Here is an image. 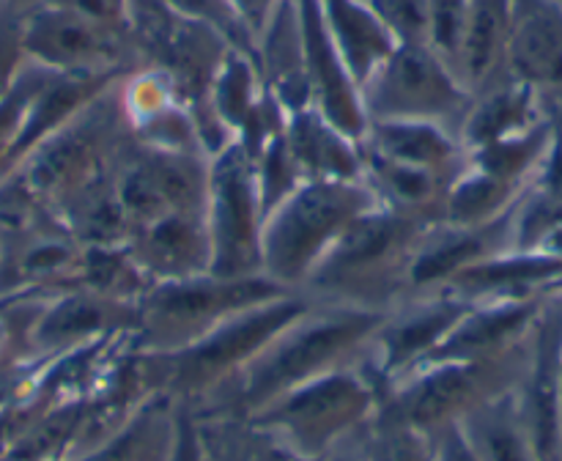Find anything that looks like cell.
Returning <instances> with one entry per match:
<instances>
[{
    "label": "cell",
    "mask_w": 562,
    "mask_h": 461,
    "mask_svg": "<svg viewBox=\"0 0 562 461\" xmlns=\"http://www.w3.org/2000/svg\"><path fill=\"white\" fill-rule=\"evenodd\" d=\"M121 80L104 88L75 119H69L60 130L44 137L16 165V179L49 212L60 209L88 187L115 176L121 159L135 143L124 113V102H121Z\"/></svg>",
    "instance_id": "obj_5"
},
{
    "label": "cell",
    "mask_w": 562,
    "mask_h": 461,
    "mask_svg": "<svg viewBox=\"0 0 562 461\" xmlns=\"http://www.w3.org/2000/svg\"><path fill=\"white\" fill-rule=\"evenodd\" d=\"M362 148V181L373 192L376 203L406 217L439 223L445 214V198L459 173L420 168V165L395 162L382 154Z\"/></svg>",
    "instance_id": "obj_25"
},
{
    "label": "cell",
    "mask_w": 562,
    "mask_h": 461,
    "mask_svg": "<svg viewBox=\"0 0 562 461\" xmlns=\"http://www.w3.org/2000/svg\"><path fill=\"white\" fill-rule=\"evenodd\" d=\"M366 181H305L263 220V274L302 291L329 247L355 220L376 209Z\"/></svg>",
    "instance_id": "obj_6"
},
{
    "label": "cell",
    "mask_w": 562,
    "mask_h": 461,
    "mask_svg": "<svg viewBox=\"0 0 562 461\" xmlns=\"http://www.w3.org/2000/svg\"><path fill=\"white\" fill-rule=\"evenodd\" d=\"M300 5L302 44H305L307 82H311L313 108L333 121L346 135L360 140L366 132L368 119L362 110V97L357 82L351 80L327 25H324L318 0H296Z\"/></svg>",
    "instance_id": "obj_19"
},
{
    "label": "cell",
    "mask_w": 562,
    "mask_h": 461,
    "mask_svg": "<svg viewBox=\"0 0 562 461\" xmlns=\"http://www.w3.org/2000/svg\"><path fill=\"white\" fill-rule=\"evenodd\" d=\"M530 335L503 355L420 362L390 384L384 406L417 431L434 437L470 415L477 404L516 387L530 351Z\"/></svg>",
    "instance_id": "obj_9"
},
{
    "label": "cell",
    "mask_w": 562,
    "mask_h": 461,
    "mask_svg": "<svg viewBox=\"0 0 562 461\" xmlns=\"http://www.w3.org/2000/svg\"><path fill=\"white\" fill-rule=\"evenodd\" d=\"M121 102H124L132 137L140 146L209 157L190 104L181 99V93L162 71L151 66L130 71L121 80Z\"/></svg>",
    "instance_id": "obj_18"
},
{
    "label": "cell",
    "mask_w": 562,
    "mask_h": 461,
    "mask_svg": "<svg viewBox=\"0 0 562 461\" xmlns=\"http://www.w3.org/2000/svg\"><path fill=\"white\" fill-rule=\"evenodd\" d=\"M552 137L554 124L552 115H549L547 121H541L532 130L503 137V140L486 143L481 148H472V151H467V165L525 190L532 176H536L538 165L547 157L549 146H552Z\"/></svg>",
    "instance_id": "obj_32"
},
{
    "label": "cell",
    "mask_w": 562,
    "mask_h": 461,
    "mask_svg": "<svg viewBox=\"0 0 562 461\" xmlns=\"http://www.w3.org/2000/svg\"><path fill=\"white\" fill-rule=\"evenodd\" d=\"M44 3L69 9L75 11V14L88 16V20L93 22H102V25H113V27H124V31H130L132 0H44Z\"/></svg>",
    "instance_id": "obj_43"
},
{
    "label": "cell",
    "mask_w": 562,
    "mask_h": 461,
    "mask_svg": "<svg viewBox=\"0 0 562 461\" xmlns=\"http://www.w3.org/2000/svg\"><path fill=\"white\" fill-rule=\"evenodd\" d=\"M313 296L305 291H285L274 300L236 313L184 349L151 355L137 351L143 384L151 395L173 404L201 406L220 387L231 382L247 362L261 355L263 346L283 333L291 322L313 307Z\"/></svg>",
    "instance_id": "obj_2"
},
{
    "label": "cell",
    "mask_w": 562,
    "mask_h": 461,
    "mask_svg": "<svg viewBox=\"0 0 562 461\" xmlns=\"http://www.w3.org/2000/svg\"><path fill=\"white\" fill-rule=\"evenodd\" d=\"M137 302L113 300L86 285L44 296L31 324L33 366L69 355L99 340L135 335Z\"/></svg>",
    "instance_id": "obj_15"
},
{
    "label": "cell",
    "mask_w": 562,
    "mask_h": 461,
    "mask_svg": "<svg viewBox=\"0 0 562 461\" xmlns=\"http://www.w3.org/2000/svg\"><path fill=\"white\" fill-rule=\"evenodd\" d=\"M362 461H437L434 439L382 404L360 439Z\"/></svg>",
    "instance_id": "obj_35"
},
{
    "label": "cell",
    "mask_w": 562,
    "mask_h": 461,
    "mask_svg": "<svg viewBox=\"0 0 562 461\" xmlns=\"http://www.w3.org/2000/svg\"><path fill=\"white\" fill-rule=\"evenodd\" d=\"M20 14L22 11L0 5V99L14 88L27 64L20 38Z\"/></svg>",
    "instance_id": "obj_41"
},
{
    "label": "cell",
    "mask_w": 562,
    "mask_h": 461,
    "mask_svg": "<svg viewBox=\"0 0 562 461\" xmlns=\"http://www.w3.org/2000/svg\"><path fill=\"white\" fill-rule=\"evenodd\" d=\"M252 58L261 71L263 88L283 104L285 113L313 108L296 0H278L272 14L256 33Z\"/></svg>",
    "instance_id": "obj_22"
},
{
    "label": "cell",
    "mask_w": 562,
    "mask_h": 461,
    "mask_svg": "<svg viewBox=\"0 0 562 461\" xmlns=\"http://www.w3.org/2000/svg\"><path fill=\"white\" fill-rule=\"evenodd\" d=\"M434 453H437V461H477V456L472 453L470 442L461 434L459 423L442 428V431L434 434Z\"/></svg>",
    "instance_id": "obj_44"
},
{
    "label": "cell",
    "mask_w": 562,
    "mask_h": 461,
    "mask_svg": "<svg viewBox=\"0 0 562 461\" xmlns=\"http://www.w3.org/2000/svg\"><path fill=\"white\" fill-rule=\"evenodd\" d=\"M82 258L86 245L47 209L27 228L0 239V300L80 285Z\"/></svg>",
    "instance_id": "obj_14"
},
{
    "label": "cell",
    "mask_w": 562,
    "mask_h": 461,
    "mask_svg": "<svg viewBox=\"0 0 562 461\" xmlns=\"http://www.w3.org/2000/svg\"><path fill=\"white\" fill-rule=\"evenodd\" d=\"M130 36L143 66L162 71L190 104L209 157L228 146L231 140H225L209 119V93L234 44L217 27L192 20L159 0H132Z\"/></svg>",
    "instance_id": "obj_7"
},
{
    "label": "cell",
    "mask_w": 562,
    "mask_h": 461,
    "mask_svg": "<svg viewBox=\"0 0 562 461\" xmlns=\"http://www.w3.org/2000/svg\"><path fill=\"white\" fill-rule=\"evenodd\" d=\"M508 75L562 102L560 0H510Z\"/></svg>",
    "instance_id": "obj_21"
},
{
    "label": "cell",
    "mask_w": 562,
    "mask_h": 461,
    "mask_svg": "<svg viewBox=\"0 0 562 461\" xmlns=\"http://www.w3.org/2000/svg\"><path fill=\"white\" fill-rule=\"evenodd\" d=\"M398 44H426L428 0H362Z\"/></svg>",
    "instance_id": "obj_40"
},
{
    "label": "cell",
    "mask_w": 562,
    "mask_h": 461,
    "mask_svg": "<svg viewBox=\"0 0 562 461\" xmlns=\"http://www.w3.org/2000/svg\"><path fill=\"white\" fill-rule=\"evenodd\" d=\"M428 225V220L371 209L329 247L302 291L318 302L393 311L409 294L412 258Z\"/></svg>",
    "instance_id": "obj_4"
},
{
    "label": "cell",
    "mask_w": 562,
    "mask_h": 461,
    "mask_svg": "<svg viewBox=\"0 0 562 461\" xmlns=\"http://www.w3.org/2000/svg\"><path fill=\"white\" fill-rule=\"evenodd\" d=\"M285 291L291 289H283L267 274L217 278L206 272L195 278L151 283L137 300V329L132 340L137 351H151V355L184 349L236 313L274 300Z\"/></svg>",
    "instance_id": "obj_8"
},
{
    "label": "cell",
    "mask_w": 562,
    "mask_h": 461,
    "mask_svg": "<svg viewBox=\"0 0 562 461\" xmlns=\"http://www.w3.org/2000/svg\"><path fill=\"white\" fill-rule=\"evenodd\" d=\"M159 3L170 5V9L192 16V20H201L206 25L217 27L234 47L245 49V53L252 55V49H256L252 31L247 27L245 16L239 14L234 0H159Z\"/></svg>",
    "instance_id": "obj_38"
},
{
    "label": "cell",
    "mask_w": 562,
    "mask_h": 461,
    "mask_svg": "<svg viewBox=\"0 0 562 461\" xmlns=\"http://www.w3.org/2000/svg\"><path fill=\"white\" fill-rule=\"evenodd\" d=\"M36 0H0V5H5V9H16V11H25L27 5H33Z\"/></svg>",
    "instance_id": "obj_47"
},
{
    "label": "cell",
    "mask_w": 562,
    "mask_h": 461,
    "mask_svg": "<svg viewBox=\"0 0 562 461\" xmlns=\"http://www.w3.org/2000/svg\"><path fill=\"white\" fill-rule=\"evenodd\" d=\"M285 146L305 181H360V140L324 119L316 108L285 115Z\"/></svg>",
    "instance_id": "obj_24"
},
{
    "label": "cell",
    "mask_w": 562,
    "mask_h": 461,
    "mask_svg": "<svg viewBox=\"0 0 562 461\" xmlns=\"http://www.w3.org/2000/svg\"><path fill=\"white\" fill-rule=\"evenodd\" d=\"M459 428L477 461H538L521 420L516 387L477 404L461 417Z\"/></svg>",
    "instance_id": "obj_31"
},
{
    "label": "cell",
    "mask_w": 562,
    "mask_h": 461,
    "mask_svg": "<svg viewBox=\"0 0 562 461\" xmlns=\"http://www.w3.org/2000/svg\"><path fill=\"white\" fill-rule=\"evenodd\" d=\"M368 121H431L459 135L472 97L470 88L426 44H398L360 88Z\"/></svg>",
    "instance_id": "obj_10"
},
{
    "label": "cell",
    "mask_w": 562,
    "mask_h": 461,
    "mask_svg": "<svg viewBox=\"0 0 562 461\" xmlns=\"http://www.w3.org/2000/svg\"><path fill=\"white\" fill-rule=\"evenodd\" d=\"M560 3H562V0H560Z\"/></svg>",
    "instance_id": "obj_48"
},
{
    "label": "cell",
    "mask_w": 562,
    "mask_h": 461,
    "mask_svg": "<svg viewBox=\"0 0 562 461\" xmlns=\"http://www.w3.org/2000/svg\"><path fill=\"white\" fill-rule=\"evenodd\" d=\"M360 143L368 151L395 162L420 165L445 173H459L467 162L459 135L431 121H368Z\"/></svg>",
    "instance_id": "obj_29"
},
{
    "label": "cell",
    "mask_w": 562,
    "mask_h": 461,
    "mask_svg": "<svg viewBox=\"0 0 562 461\" xmlns=\"http://www.w3.org/2000/svg\"><path fill=\"white\" fill-rule=\"evenodd\" d=\"M508 250H514V209L486 225L431 223L412 258L406 296L445 291L456 274Z\"/></svg>",
    "instance_id": "obj_17"
},
{
    "label": "cell",
    "mask_w": 562,
    "mask_h": 461,
    "mask_svg": "<svg viewBox=\"0 0 562 461\" xmlns=\"http://www.w3.org/2000/svg\"><path fill=\"white\" fill-rule=\"evenodd\" d=\"M384 395L387 387L366 355L351 366L289 390L247 420L283 448L324 461L360 445L366 428L382 409Z\"/></svg>",
    "instance_id": "obj_3"
},
{
    "label": "cell",
    "mask_w": 562,
    "mask_h": 461,
    "mask_svg": "<svg viewBox=\"0 0 562 461\" xmlns=\"http://www.w3.org/2000/svg\"><path fill=\"white\" fill-rule=\"evenodd\" d=\"M165 461H206L201 431H198V417L192 406L173 404V428H170Z\"/></svg>",
    "instance_id": "obj_42"
},
{
    "label": "cell",
    "mask_w": 562,
    "mask_h": 461,
    "mask_svg": "<svg viewBox=\"0 0 562 461\" xmlns=\"http://www.w3.org/2000/svg\"><path fill=\"white\" fill-rule=\"evenodd\" d=\"M547 119V97L527 82L508 77V80L475 93V102L459 130V140L464 151H472L486 143L532 130Z\"/></svg>",
    "instance_id": "obj_27"
},
{
    "label": "cell",
    "mask_w": 562,
    "mask_h": 461,
    "mask_svg": "<svg viewBox=\"0 0 562 461\" xmlns=\"http://www.w3.org/2000/svg\"><path fill=\"white\" fill-rule=\"evenodd\" d=\"M115 192L132 231L168 212H203L209 192V157L157 151L135 140L115 170Z\"/></svg>",
    "instance_id": "obj_13"
},
{
    "label": "cell",
    "mask_w": 562,
    "mask_h": 461,
    "mask_svg": "<svg viewBox=\"0 0 562 461\" xmlns=\"http://www.w3.org/2000/svg\"><path fill=\"white\" fill-rule=\"evenodd\" d=\"M541 250L543 252H552V256H560L562 258V225H560L558 231H552V234H549L547 239H543Z\"/></svg>",
    "instance_id": "obj_45"
},
{
    "label": "cell",
    "mask_w": 562,
    "mask_h": 461,
    "mask_svg": "<svg viewBox=\"0 0 562 461\" xmlns=\"http://www.w3.org/2000/svg\"><path fill=\"white\" fill-rule=\"evenodd\" d=\"M252 170H256L258 195H261L263 220L274 206L285 201L300 184H305L289 146H285V130L267 143L261 151L252 157Z\"/></svg>",
    "instance_id": "obj_36"
},
{
    "label": "cell",
    "mask_w": 562,
    "mask_h": 461,
    "mask_svg": "<svg viewBox=\"0 0 562 461\" xmlns=\"http://www.w3.org/2000/svg\"><path fill=\"white\" fill-rule=\"evenodd\" d=\"M126 247L151 283L195 278L212 267L203 212H168L148 220L132 231Z\"/></svg>",
    "instance_id": "obj_20"
},
{
    "label": "cell",
    "mask_w": 562,
    "mask_h": 461,
    "mask_svg": "<svg viewBox=\"0 0 562 461\" xmlns=\"http://www.w3.org/2000/svg\"><path fill=\"white\" fill-rule=\"evenodd\" d=\"M80 285L113 300L137 302L151 280L143 274L126 245H86Z\"/></svg>",
    "instance_id": "obj_34"
},
{
    "label": "cell",
    "mask_w": 562,
    "mask_h": 461,
    "mask_svg": "<svg viewBox=\"0 0 562 461\" xmlns=\"http://www.w3.org/2000/svg\"><path fill=\"white\" fill-rule=\"evenodd\" d=\"M387 313L316 300L311 311L274 335L256 360L247 362L212 398L203 401L201 406H192V412L256 415L289 390L362 360Z\"/></svg>",
    "instance_id": "obj_1"
},
{
    "label": "cell",
    "mask_w": 562,
    "mask_h": 461,
    "mask_svg": "<svg viewBox=\"0 0 562 461\" xmlns=\"http://www.w3.org/2000/svg\"><path fill=\"white\" fill-rule=\"evenodd\" d=\"M470 0H428L426 47L434 49L453 69L467 25Z\"/></svg>",
    "instance_id": "obj_39"
},
{
    "label": "cell",
    "mask_w": 562,
    "mask_h": 461,
    "mask_svg": "<svg viewBox=\"0 0 562 461\" xmlns=\"http://www.w3.org/2000/svg\"><path fill=\"white\" fill-rule=\"evenodd\" d=\"M203 217L212 245L209 272L217 278L263 274V206L252 159L241 143L231 140L209 157V192Z\"/></svg>",
    "instance_id": "obj_11"
},
{
    "label": "cell",
    "mask_w": 562,
    "mask_h": 461,
    "mask_svg": "<svg viewBox=\"0 0 562 461\" xmlns=\"http://www.w3.org/2000/svg\"><path fill=\"white\" fill-rule=\"evenodd\" d=\"M547 108H549V115H552L554 126L562 132V102H554V99H547Z\"/></svg>",
    "instance_id": "obj_46"
},
{
    "label": "cell",
    "mask_w": 562,
    "mask_h": 461,
    "mask_svg": "<svg viewBox=\"0 0 562 461\" xmlns=\"http://www.w3.org/2000/svg\"><path fill=\"white\" fill-rule=\"evenodd\" d=\"M521 420L538 461H562V294H549L516 382Z\"/></svg>",
    "instance_id": "obj_16"
},
{
    "label": "cell",
    "mask_w": 562,
    "mask_h": 461,
    "mask_svg": "<svg viewBox=\"0 0 562 461\" xmlns=\"http://www.w3.org/2000/svg\"><path fill=\"white\" fill-rule=\"evenodd\" d=\"M42 75H44L42 66L27 60L20 80H16L14 88L0 99V181L9 179V176L14 173L16 137H20L22 121H25V113H27V102H31Z\"/></svg>",
    "instance_id": "obj_37"
},
{
    "label": "cell",
    "mask_w": 562,
    "mask_h": 461,
    "mask_svg": "<svg viewBox=\"0 0 562 461\" xmlns=\"http://www.w3.org/2000/svg\"><path fill=\"white\" fill-rule=\"evenodd\" d=\"M562 280V258L543 250H508L464 269L448 283V294L467 302L552 294Z\"/></svg>",
    "instance_id": "obj_23"
},
{
    "label": "cell",
    "mask_w": 562,
    "mask_h": 461,
    "mask_svg": "<svg viewBox=\"0 0 562 461\" xmlns=\"http://www.w3.org/2000/svg\"><path fill=\"white\" fill-rule=\"evenodd\" d=\"M510 0H470L453 71L472 97L508 80Z\"/></svg>",
    "instance_id": "obj_26"
},
{
    "label": "cell",
    "mask_w": 562,
    "mask_h": 461,
    "mask_svg": "<svg viewBox=\"0 0 562 461\" xmlns=\"http://www.w3.org/2000/svg\"><path fill=\"white\" fill-rule=\"evenodd\" d=\"M521 187L508 184L503 179L483 173L464 162L459 176L450 184L448 198H445V223L453 225H486L499 220L514 209L519 201Z\"/></svg>",
    "instance_id": "obj_33"
},
{
    "label": "cell",
    "mask_w": 562,
    "mask_h": 461,
    "mask_svg": "<svg viewBox=\"0 0 562 461\" xmlns=\"http://www.w3.org/2000/svg\"><path fill=\"white\" fill-rule=\"evenodd\" d=\"M121 77L124 75H55V71L44 69L42 80H38L31 102H27L20 137H16L14 170L44 137H49L66 121L75 119L91 99H97L104 88L113 86Z\"/></svg>",
    "instance_id": "obj_28"
},
{
    "label": "cell",
    "mask_w": 562,
    "mask_h": 461,
    "mask_svg": "<svg viewBox=\"0 0 562 461\" xmlns=\"http://www.w3.org/2000/svg\"><path fill=\"white\" fill-rule=\"evenodd\" d=\"M318 9L351 80L362 88L398 42L362 0H318Z\"/></svg>",
    "instance_id": "obj_30"
},
{
    "label": "cell",
    "mask_w": 562,
    "mask_h": 461,
    "mask_svg": "<svg viewBox=\"0 0 562 461\" xmlns=\"http://www.w3.org/2000/svg\"><path fill=\"white\" fill-rule=\"evenodd\" d=\"M25 58L55 75H130L143 60L130 31L36 0L20 14Z\"/></svg>",
    "instance_id": "obj_12"
}]
</instances>
